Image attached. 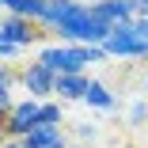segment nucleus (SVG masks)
Returning <instances> with one entry per match:
<instances>
[{
    "label": "nucleus",
    "instance_id": "obj_1",
    "mask_svg": "<svg viewBox=\"0 0 148 148\" xmlns=\"http://www.w3.org/2000/svg\"><path fill=\"white\" fill-rule=\"evenodd\" d=\"M49 34H57V42H65V46H106V38L114 34V27L103 23V19L91 12V4L69 0V4L53 8Z\"/></svg>",
    "mask_w": 148,
    "mask_h": 148
},
{
    "label": "nucleus",
    "instance_id": "obj_2",
    "mask_svg": "<svg viewBox=\"0 0 148 148\" xmlns=\"http://www.w3.org/2000/svg\"><path fill=\"white\" fill-rule=\"evenodd\" d=\"M34 61H42L53 76H87L91 57H87V46H65V42H53V46L38 49Z\"/></svg>",
    "mask_w": 148,
    "mask_h": 148
},
{
    "label": "nucleus",
    "instance_id": "obj_3",
    "mask_svg": "<svg viewBox=\"0 0 148 148\" xmlns=\"http://www.w3.org/2000/svg\"><path fill=\"white\" fill-rule=\"evenodd\" d=\"M38 114H42V103L31 99V95H27L23 103H15L12 114H8V122L0 125V140H27L38 129Z\"/></svg>",
    "mask_w": 148,
    "mask_h": 148
},
{
    "label": "nucleus",
    "instance_id": "obj_4",
    "mask_svg": "<svg viewBox=\"0 0 148 148\" xmlns=\"http://www.w3.org/2000/svg\"><path fill=\"white\" fill-rule=\"evenodd\" d=\"M19 84L31 91V99H38V103H49V99H57V76L42 65V61H27L23 69H19Z\"/></svg>",
    "mask_w": 148,
    "mask_h": 148
},
{
    "label": "nucleus",
    "instance_id": "obj_5",
    "mask_svg": "<svg viewBox=\"0 0 148 148\" xmlns=\"http://www.w3.org/2000/svg\"><path fill=\"white\" fill-rule=\"evenodd\" d=\"M106 57L110 61H133V57H148V46L133 34V23H122V27H114V34L106 38Z\"/></svg>",
    "mask_w": 148,
    "mask_h": 148
},
{
    "label": "nucleus",
    "instance_id": "obj_6",
    "mask_svg": "<svg viewBox=\"0 0 148 148\" xmlns=\"http://www.w3.org/2000/svg\"><path fill=\"white\" fill-rule=\"evenodd\" d=\"M46 31L34 23V19H23V15H4L0 19V38L12 42L15 49H27V46H34Z\"/></svg>",
    "mask_w": 148,
    "mask_h": 148
},
{
    "label": "nucleus",
    "instance_id": "obj_7",
    "mask_svg": "<svg viewBox=\"0 0 148 148\" xmlns=\"http://www.w3.org/2000/svg\"><path fill=\"white\" fill-rule=\"evenodd\" d=\"M91 12L103 23H110V27H122V23L137 19V4H133V0H103V4H91Z\"/></svg>",
    "mask_w": 148,
    "mask_h": 148
},
{
    "label": "nucleus",
    "instance_id": "obj_8",
    "mask_svg": "<svg viewBox=\"0 0 148 148\" xmlns=\"http://www.w3.org/2000/svg\"><path fill=\"white\" fill-rule=\"evenodd\" d=\"M27 148H69V140H65V129L61 125H38L31 137L23 140Z\"/></svg>",
    "mask_w": 148,
    "mask_h": 148
},
{
    "label": "nucleus",
    "instance_id": "obj_9",
    "mask_svg": "<svg viewBox=\"0 0 148 148\" xmlns=\"http://www.w3.org/2000/svg\"><path fill=\"white\" fill-rule=\"evenodd\" d=\"M87 76H57V99L61 103H84V95H87Z\"/></svg>",
    "mask_w": 148,
    "mask_h": 148
},
{
    "label": "nucleus",
    "instance_id": "obj_10",
    "mask_svg": "<svg viewBox=\"0 0 148 148\" xmlns=\"http://www.w3.org/2000/svg\"><path fill=\"white\" fill-rule=\"evenodd\" d=\"M0 8H4L8 15H23V19H42V12L49 8L46 0H0Z\"/></svg>",
    "mask_w": 148,
    "mask_h": 148
},
{
    "label": "nucleus",
    "instance_id": "obj_11",
    "mask_svg": "<svg viewBox=\"0 0 148 148\" xmlns=\"http://www.w3.org/2000/svg\"><path fill=\"white\" fill-rule=\"evenodd\" d=\"M84 103H87V106H95V110H114V91H110L103 80H91V84H87Z\"/></svg>",
    "mask_w": 148,
    "mask_h": 148
},
{
    "label": "nucleus",
    "instance_id": "obj_12",
    "mask_svg": "<svg viewBox=\"0 0 148 148\" xmlns=\"http://www.w3.org/2000/svg\"><path fill=\"white\" fill-rule=\"evenodd\" d=\"M61 122H65V103H61V99H49V103H42L38 125H61Z\"/></svg>",
    "mask_w": 148,
    "mask_h": 148
},
{
    "label": "nucleus",
    "instance_id": "obj_13",
    "mask_svg": "<svg viewBox=\"0 0 148 148\" xmlns=\"http://www.w3.org/2000/svg\"><path fill=\"white\" fill-rule=\"evenodd\" d=\"M129 125H148V103H133L129 106Z\"/></svg>",
    "mask_w": 148,
    "mask_h": 148
},
{
    "label": "nucleus",
    "instance_id": "obj_14",
    "mask_svg": "<svg viewBox=\"0 0 148 148\" xmlns=\"http://www.w3.org/2000/svg\"><path fill=\"white\" fill-rule=\"evenodd\" d=\"M76 137H80V140H95V125L80 122V125H76Z\"/></svg>",
    "mask_w": 148,
    "mask_h": 148
},
{
    "label": "nucleus",
    "instance_id": "obj_15",
    "mask_svg": "<svg viewBox=\"0 0 148 148\" xmlns=\"http://www.w3.org/2000/svg\"><path fill=\"white\" fill-rule=\"evenodd\" d=\"M133 4H137V15H144V19H148V0H133Z\"/></svg>",
    "mask_w": 148,
    "mask_h": 148
},
{
    "label": "nucleus",
    "instance_id": "obj_16",
    "mask_svg": "<svg viewBox=\"0 0 148 148\" xmlns=\"http://www.w3.org/2000/svg\"><path fill=\"white\" fill-rule=\"evenodd\" d=\"M0 148H27L23 140H0Z\"/></svg>",
    "mask_w": 148,
    "mask_h": 148
},
{
    "label": "nucleus",
    "instance_id": "obj_17",
    "mask_svg": "<svg viewBox=\"0 0 148 148\" xmlns=\"http://www.w3.org/2000/svg\"><path fill=\"white\" fill-rule=\"evenodd\" d=\"M46 4H53V8H61V4H69V0H46Z\"/></svg>",
    "mask_w": 148,
    "mask_h": 148
},
{
    "label": "nucleus",
    "instance_id": "obj_18",
    "mask_svg": "<svg viewBox=\"0 0 148 148\" xmlns=\"http://www.w3.org/2000/svg\"><path fill=\"white\" fill-rule=\"evenodd\" d=\"M80 4H103V0H80Z\"/></svg>",
    "mask_w": 148,
    "mask_h": 148
},
{
    "label": "nucleus",
    "instance_id": "obj_19",
    "mask_svg": "<svg viewBox=\"0 0 148 148\" xmlns=\"http://www.w3.org/2000/svg\"><path fill=\"white\" fill-rule=\"evenodd\" d=\"M69 148H87V144H69Z\"/></svg>",
    "mask_w": 148,
    "mask_h": 148
},
{
    "label": "nucleus",
    "instance_id": "obj_20",
    "mask_svg": "<svg viewBox=\"0 0 148 148\" xmlns=\"http://www.w3.org/2000/svg\"><path fill=\"white\" fill-rule=\"evenodd\" d=\"M144 91H148V80H144Z\"/></svg>",
    "mask_w": 148,
    "mask_h": 148
},
{
    "label": "nucleus",
    "instance_id": "obj_21",
    "mask_svg": "<svg viewBox=\"0 0 148 148\" xmlns=\"http://www.w3.org/2000/svg\"><path fill=\"white\" fill-rule=\"evenodd\" d=\"M125 148H133V144H125Z\"/></svg>",
    "mask_w": 148,
    "mask_h": 148
}]
</instances>
